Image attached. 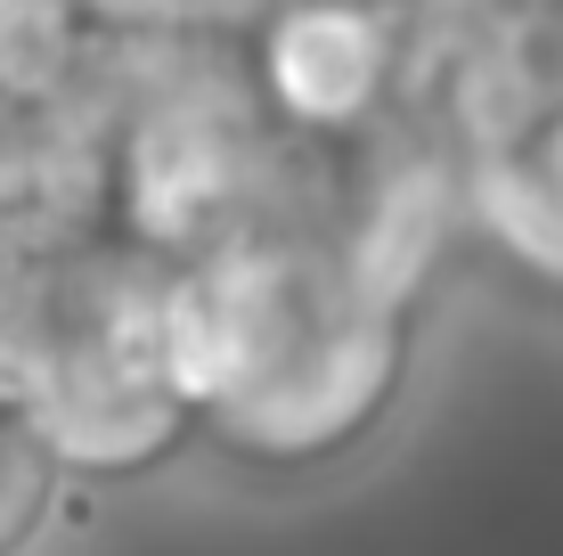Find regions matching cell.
Segmentation results:
<instances>
[{
  "mask_svg": "<svg viewBox=\"0 0 563 556\" xmlns=\"http://www.w3.org/2000/svg\"><path fill=\"white\" fill-rule=\"evenodd\" d=\"M66 491V458L42 434V417L16 401V385L0 377V556H25L42 541V524L57 515Z\"/></svg>",
  "mask_w": 563,
  "mask_h": 556,
  "instance_id": "cell-3",
  "label": "cell"
},
{
  "mask_svg": "<svg viewBox=\"0 0 563 556\" xmlns=\"http://www.w3.org/2000/svg\"><path fill=\"white\" fill-rule=\"evenodd\" d=\"M66 9L107 42H254L278 0H66Z\"/></svg>",
  "mask_w": 563,
  "mask_h": 556,
  "instance_id": "cell-4",
  "label": "cell"
},
{
  "mask_svg": "<svg viewBox=\"0 0 563 556\" xmlns=\"http://www.w3.org/2000/svg\"><path fill=\"white\" fill-rule=\"evenodd\" d=\"M172 271L114 238L49 229L0 286V377L16 385L66 475H147L197 434L172 369Z\"/></svg>",
  "mask_w": 563,
  "mask_h": 556,
  "instance_id": "cell-2",
  "label": "cell"
},
{
  "mask_svg": "<svg viewBox=\"0 0 563 556\" xmlns=\"http://www.w3.org/2000/svg\"><path fill=\"white\" fill-rule=\"evenodd\" d=\"M172 369L188 417L254 467L343 458L393 410L409 369V303L319 221L205 246L172 271Z\"/></svg>",
  "mask_w": 563,
  "mask_h": 556,
  "instance_id": "cell-1",
  "label": "cell"
},
{
  "mask_svg": "<svg viewBox=\"0 0 563 556\" xmlns=\"http://www.w3.org/2000/svg\"><path fill=\"white\" fill-rule=\"evenodd\" d=\"M82 25L66 0H0V83H49L74 66Z\"/></svg>",
  "mask_w": 563,
  "mask_h": 556,
  "instance_id": "cell-5",
  "label": "cell"
}]
</instances>
